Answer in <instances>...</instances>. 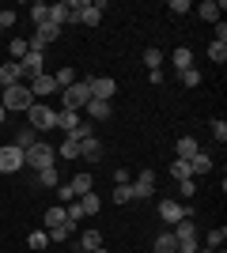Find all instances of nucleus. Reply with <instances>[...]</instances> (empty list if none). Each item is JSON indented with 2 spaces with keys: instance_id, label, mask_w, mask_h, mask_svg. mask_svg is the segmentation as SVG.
Returning <instances> with one entry per match:
<instances>
[{
  "instance_id": "ea45409f",
  "label": "nucleus",
  "mask_w": 227,
  "mask_h": 253,
  "mask_svg": "<svg viewBox=\"0 0 227 253\" xmlns=\"http://www.w3.org/2000/svg\"><path fill=\"white\" fill-rule=\"evenodd\" d=\"M224 238H227V231H224V227L208 231V250H220V246H224Z\"/></svg>"
},
{
  "instance_id": "37998d69",
  "label": "nucleus",
  "mask_w": 227,
  "mask_h": 253,
  "mask_svg": "<svg viewBox=\"0 0 227 253\" xmlns=\"http://www.w3.org/2000/svg\"><path fill=\"white\" fill-rule=\"evenodd\" d=\"M178 193H182L185 201H189V197H193V193H197V181H193V178H185V181H178Z\"/></svg>"
},
{
  "instance_id": "c03bdc74",
  "label": "nucleus",
  "mask_w": 227,
  "mask_h": 253,
  "mask_svg": "<svg viewBox=\"0 0 227 253\" xmlns=\"http://www.w3.org/2000/svg\"><path fill=\"white\" fill-rule=\"evenodd\" d=\"M11 53H15V61H19V57H23V53H27V49H31V45H27V38H11Z\"/></svg>"
},
{
  "instance_id": "de8ad7c7",
  "label": "nucleus",
  "mask_w": 227,
  "mask_h": 253,
  "mask_svg": "<svg viewBox=\"0 0 227 253\" xmlns=\"http://www.w3.org/2000/svg\"><path fill=\"white\" fill-rule=\"evenodd\" d=\"M114 181H118V185H129V170H114Z\"/></svg>"
},
{
  "instance_id": "79ce46f5",
  "label": "nucleus",
  "mask_w": 227,
  "mask_h": 253,
  "mask_svg": "<svg viewBox=\"0 0 227 253\" xmlns=\"http://www.w3.org/2000/svg\"><path fill=\"white\" fill-rule=\"evenodd\" d=\"M212 136H216L220 144L227 140V121H224V117H216V121H212Z\"/></svg>"
},
{
  "instance_id": "f3484780",
  "label": "nucleus",
  "mask_w": 227,
  "mask_h": 253,
  "mask_svg": "<svg viewBox=\"0 0 227 253\" xmlns=\"http://www.w3.org/2000/svg\"><path fill=\"white\" fill-rule=\"evenodd\" d=\"M220 11H224V4H216V0H201L197 4V15L208 23H220Z\"/></svg>"
},
{
  "instance_id": "8fccbe9b",
  "label": "nucleus",
  "mask_w": 227,
  "mask_h": 253,
  "mask_svg": "<svg viewBox=\"0 0 227 253\" xmlns=\"http://www.w3.org/2000/svg\"><path fill=\"white\" fill-rule=\"evenodd\" d=\"M4 117H8V110H4V106H0V121H4Z\"/></svg>"
},
{
  "instance_id": "b1692460",
  "label": "nucleus",
  "mask_w": 227,
  "mask_h": 253,
  "mask_svg": "<svg viewBox=\"0 0 227 253\" xmlns=\"http://www.w3.org/2000/svg\"><path fill=\"white\" fill-rule=\"evenodd\" d=\"M197 151H201V144H197L193 136H182V140H178V159H193Z\"/></svg>"
},
{
  "instance_id": "9b49d317",
  "label": "nucleus",
  "mask_w": 227,
  "mask_h": 253,
  "mask_svg": "<svg viewBox=\"0 0 227 253\" xmlns=\"http://www.w3.org/2000/svg\"><path fill=\"white\" fill-rule=\"evenodd\" d=\"M129 189H133V201H144V197H151V193H155V174H151V170H140V178L133 181Z\"/></svg>"
},
{
  "instance_id": "f8f14e48",
  "label": "nucleus",
  "mask_w": 227,
  "mask_h": 253,
  "mask_svg": "<svg viewBox=\"0 0 227 253\" xmlns=\"http://www.w3.org/2000/svg\"><path fill=\"white\" fill-rule=\"evenodd\" d=\"M19 68H23V76H38V72H45V57L38 49H27L19 57Z\"/></svg>"
},
{
  "instance_id": "473e14b6",
  "label": "nucleus",
  "mask_w": 227,
  "mask_h": 253,
  "mask_svg": "<svg viewBox=\"0 0 227 253\" xmlns=\"http://www.w3.org/2000/svg\"><path fill=\"white\" fill-rule=\"evenodd\" d=\"M208 57L216 64H224L227 61V42H208Z\"/></svg>"
},
{
  "instance_id": "6e6552de",
  "label": "nucleus",
  "mask_w": 227,
  "mask_h": 253,
  "mask_svg": "<svg viewBox=\"0 0 227 253\" xmlns=\"http://www.w3.org/2000/svg\"><path fill=\"white\" fill-rule=\"evenodd\" d=\"M114 95H118V80H110V76H95V80H91V98L110 102Z\"/></svg>"
},
{
  "instance_id": "2eb2a0df",
  "label": "nucleus",
  "mask_w": 227,
  "mask_h": 253,
  "mask_svg": "<svg viewBox=\"0 0 227 253\" xmlns=\"http://www.w3.org/2000/svg\"><path fill=\"white\" fill-rule=\"evenodd\" d=\"M102 11H106V4H95V0H91V4H87V8L80 11V23H84V27H98Z\"/></svg>"
},
{
  "instance_id": "6ab92c4d",
  "label": "nucleus",
  "mask_w": 227,
  "mask_h": 253,
  "mask_svg": "<svg viewBox=\"0 0 227 253\" xmlns=\"http://www.w3.org/2000/svg\"><path fill=\"white\" fill-rule=\"evenodd\" d=\"M185 163H189V174H193V178H197V174H208V170H212V159H208L205 151H197V155H193V159H185Z\"/></svg>"
},
{
  "instance_id": "ddd939ff",
  "label": "nucleus",
  "mask_w": 227,
  "mask_h": 253,
  "mask_svg": "<svg viewBox=\"0 0 227 253\" xmlns=\"http://www.w3.org/2000/svg\"><path fill=\"white\" fill-rule=\"evenodd\" d=\"M19 80H23L19 61H4V64H0V87H15Z\"/></svg>"
},
{
  "instance_id": "4be33fe9",
  "label": "nucleus",
  "mask_w": 227,
  "mask_h": 253,
  "mask_svg": "<svg viewBox=\"0 0 227 253\" xmlns=\"http://www.w3.org/2000/svg\"><path fill=\"white\" fill-rule=\"evenodd\" d=\"M68 185H72V193H76V201H80V197H84V193H91V185H95V181H91V174H76V178L68 181Z\"/></svg>"
},
{
  "instance_id": "c9c22d12",
  "label": "nucleus",
  "mask_w": 227,
  "mask_h": 253,
  "mask_svg": "<svg viewBox=\"0 0 227 253\" xmlns=\"http://www.w3.org/2000/svg\"><path fill=\"white\" fill-rule=\"evenodd\" d=\"M65 215H68V223H84V219H87V215H84V208H80V201L65 204Z\"/></svg>"
},
{
  "instance_id": "aec40b11",
  "label": "nucleus",
  "mask_w": 227,
  "mask_h": 253,
  "mask_svg": "<svg viewBox=\"0 0 227 253\" xmlns=\"http://www.w3.org/2000/svg\"><path fill=\"white\" fill-rule=\"evenodd\" d=\"M38 185H42V189H57V185H61V174H57V167L38 170Z\"/></svg>"
},
{
  "instance_id": "4c0bfd02",
  "label": "nucleus",
  "mask_w": 227,
  "mask_h": 253,
  "mask_svg": "<svg viewBox=\"0 0 227 253\" xmlns=\"http://www.w3.org/2000/svg\"><path fill=\"white\" fill-rule=\"evenodd\" d=\"M57 201H61V204H72V201H76V193H72V185H68V181H61V185H57Z\"/></svg>"
},
{
  "instance_id": "58836bf2",
  "label": "nucleus",
  "mask_w": 227,
  "mask_h": 253,
  "mask_svg": "<svg viewBox=\"0 0 227 253\" xmlns=\"http://www.w3.org/2000/svg\"><path fill=\"white\" fill-rule=\"evenodd\" d=\"M129 201H133L129 185H114V204H129Z\"/></svg>"
},
{
  "instance_id": "f257e3e1",
  "label": "nucleus",
  "mask_w": 227,
  "mask_h": 253,
  "mask_svg": "<svg viewBox=\"0 0 227 253\" xmlns=\"http://www.w3.org/2000/svg\"><path fill=\"white\" fill-rule=\"evenodd\" d=\"M0 106H4L8 114H15V110H19V114H27V110L34 106V95H31V87H27V84L4 87V95H0Z\"/></svg>"
},
{
  "instance_id": "603ef678",
  "label": "nucleus",
  "mask_w": 227,
  "mask_h": 253,
  "mask_svg": "<svg viewBox=\"0 0 227 253\" xmlns=\"http://www.w3.org/2000/svg\"><path fill=\"white\" fill-rule=\"evenodd\" d=\"M0 95H4V87H0Z\"/></svg>"
},
{
  "instance_id": "39448f33",
  "label": "nucleus",
  "mask_w": 227,
  "mask_h": 253,
  "mask_svg": "<svg viewBox=\"0 0 227 253\" xmlns=\"http://www.w3.org/2000/svg\"><path fill=\"white\" fill-rule=\"evenodd\" d=\"M174 242H178V253H197L201 246H197V227L189 219H182V223H174Z\"/></svg>"
},
{
  "instance_id": "bb28decb",
  "label": "nucleus",
  "mask_w": 227,
  "mask_h": 253,
  "mask_svg": "<svg viewBox=\"0 0 227 253\" xmlns=\"http://www.w3.org/2000/svg\"><path fill=\"white\" fill-rule=\"evenodd\" d=\"M27 246H31V250H38V253L49 250V231H45V227H42V231H34L31 238H27Z\"/></svg>"
},
{
  "instance_id": "393cba45",
  "label": "nucleus",
  "mask_w": 227,
  "mask_h": 253,
  "mask_svg": "<svg viewBox=\"0 0 227 253\" xmlns=\"http://www.w3.org/2000/svg\"><path fill=\"white\" fill-rule=\"evenodd\" d=\"M155 253H178V242H174L171 231H163L159 238H155Z\"/></svg>"
},
{
  "instance_id": "3c124183",
  "label": "nucleus",
  "mask_w": 227,
  "mask_h": 253,
  "mask_svg": "<svg viewBox=\"0 0 227 253\" xmlns=\"http://www.w3.org/2000/svg\"><path fill=\"white\" fill-rule=\"evenodd\" d=\"M76 253H91V250H76Z\"/></svg>"
},
{
  "instance_id": "72a5a7b5",
  "label": "nucleus",
  "mask_w": 227,
  "mask_h": 253,
  "mask_svg": "<svg viewBox=\"0 0 227 253\" xmlns=\"http://www.w3.org/2000/svg\"><path fill=\"white\" fill-rule=\"evenodd\" d=\"M57 155H61V159H80V144H76V140H68V136H65V144H61V148H57Z\"/></svg>"
},
{
  "instance_id": "a18cd8bd",
  "label": "nucleus",
  "mask_w": 227,
  "mask_h": 253,
  "mask_svg": "<svg viewBox=\"0 0 227 253\" xmlns=\"http://www.w3.org/2000/svg\"><path fill=\"white\" fill-rule=\"evenodd\" d=\"M167 8H171L174 15H185V11H189V4H185V0H171V4H167Z\"/></svg>"
},
{
  "instance_id": "2f4dec72",
  "label": "nucleus",
  "mask_w": 227,
  "mask_h": 253,
  "mask_svg": "<svg viewBox=\"0 0 227 253\" xmlns=\"http://www.w3.org/2000/svg\"><path fill=\"white\" fill-rule=\"evenodd\" d=\"M144 64H148L151 72H159V64H163V53L155 49V45H148V49H144Z\"/></svg>"
},
{
  "instance_id": "c756f323",
  "label": "nucleus",
  "mask_w": 227,
  "mask_h": 253,
  "mask_svg": "<svg viewBox=\"0 0 227 253\" xmlns=\"http://www.w3.org/2000/svg\"><path fill=\"white\" fill-rule=\"evenodd\" d=\"M171 178H174V181L193 178V174H189V163H185V159H174V163H171Z\"/></svg>"
},
{
  "instance_id": "412c9836",
  "label": "nucleus",
  "mask_w": 227,
  "mask_h": 253,
  "mask_svg": "<svg viewBox=\"0 0 227 253\" xmlns=\"http://www.w3.org/2000/svg\"><path fill=\"white\" fill-rule=\"evenodd\" d=\"M57 128H65V132L80 128V114H76V110H61V114H57Z\"/></svg>"
},
{
  "instance_id": "7ed1b4c3",
  "label": "nucleus",
  "mask_w": 227,
  "mask_h": 253,
  "mask_svg": "<svg viewBox=\"0 0 227 253\" xmlns=\"http://www.w3.org/2000/svg\"><path fill=\"white\" fill-rule=\"evenodd\" d=\"M87 102H91V80H76L72 87L61 91V106H65V110H76V114H80Z\"/></svg>"
},
{
  "instance_id": "f03ea898",
  "label": "nucleus",
  "mask_w": 227,
  "mask_h": 253,
  "mask_svg": "<svg viewBox=\"0 0 227 253\" xmlns=\"http://www.w3.org/2000/svg\"><path fill=\"white\" fill-rule=\"evenodd\" d=\"M23 163L34 170H45V167H57V148L53 144H45V140H34L31 148L23 151Z\"/></svg>"
},
{
  "instance_id": "09e8293b",
  "label": "nucleus",
  "mask_w": 227,
  "mask_h": 253,
  "mask_svg": "<svg viewBox=\"0 0 227 253\" xmlns=\"http://www.w3.org/2000/svg\"><path fill=\"white\" fill-rule=\"evenodd\" d=\"M15 23V11H0V27H11Z\"/></svg>"
},
{
  "instance_id": "a878e982",
  "label": "nucleus",
  "mask_w": 227,
  "mask_h": 253,
  "mask_svg": "<svg viewBox=\"0 0 227 253\" xmlns=\"http://www.w3.org/2000/svg\"><path fill=\"white\" fill-rule=\"evenodd\" d=\"M80 208H84V215H98V208H102V204H98V193H84V197H80Z\"/></svg>"
},
{
  "instance_id": "7c9ffc66",
  "label": "nucleus",
  "mask_w": 227,
  "mask_h": 253,
  "mask_svg": "<svg viewBox=\"0 0 227 253\" xmlns=\"http://www.w3.org/2000/svg\"><path fill=\"white\" fill-rule=\"evenodd\" d=\"M98 246H102V234L98 231H84L80 234V250H98Z\"/></svg>"
},
{
  "instance_id": "4468645a",
  "label": "nucleus",
  "mask_w": 227,
  "mask_h": 253,
  "mask_svg": "<svg viewBox=\"0 0 227 253\" xmlns=\"http://www.w3.org/2000/svg\"><path fill=\"white\" fill-rule=\"evenodd\" d=\"M42 223H45V231H53V227H65V223H68V215H65V204H53V208H45Z\"/></svg>"
},
{
  "instance_id": "1a4fd4ad",
  "label": "nucleus",
  "mask_w": 227,
  "mask_h": 253,
  "mask_svg": "<svg viewBox=\"0 0 227 253\" xmlns=\"http://www.w3.org/2000/svg\"><path fill=\"white\" fill-rule=\"evenodd\" d=\"M49 23H57V27L65 31V27L80 23V15H76V11L68 8V0H61V4H49Z\"/></svg>"
},
{
  "instance_id": "e433bc0d",
  "label": "nucleus",
  "mask_w": 227,
  "mask_h": 253,
  "mask_svg": "<svg viewBox=\"0 0 227 253\" xmlns=\"http://www.w3.org/2000/svg\"><path fill=\"white\" fill-rule=\"evenodd\" d=\"M76 231V223H65V227H53V231H49V242H65L68 234Z\"/></svg>"
},
{
  "instance_id": "a19ab883",
  "label": "nucleus",
  "mask_w": 227,
  "mask_h": 253,
  "mask_svg": "<svg viewBox=\"0 0 227 253\" xmlns=\"http://www.w3.org/2000/svg\"><path fill=\"white\" fill-rule=\"evenodd\" d=\"M178 76H182L185 87H197V84H201V72H197V68H185V72H178Z\"/></svg>"
},
{
  "instance_id": "20e7f679",
  "label": "nucleus",
  "mask_w": 227,
  "mask_h": 253,
  "mask_svg": "<svg viewBox=\"0 0 227 253\" xmlns=\"http://www.w3.org/2000/svg\"><path fill=\"white\" fill-rule=\"evenodd\" d=\"M27 121H31L34 132H42V128H57V110L45 102H34L31 110H27Z\"/></svg>"
},
{
  "instance_id": "a211bd4d",
  "label": "nucleus",
  "mask_w": 227,
  "mask_h": 253,
  "mask_svg": "<svg viewBox=\"0 0 227 253\" xmlns=\"http://www.w3.org/2000/svg\"><path fill=\"white\" fill-rule=\"evenodd\" d=\"M171 61L178 72H185V68H193V49H185V45H178V49L171 53Z\"/></svg>"
},
{
  "instance_id": "dca6fc26",
  "label": "nucleus",
  "mask_w": 227,
  "mask_h": 253,
  "mask_svg": "<svg viewBox=\"0 0 227 253\" xmlns=\"http://www.w3.org/2000/svg\"><path fill=\"white\" fill-rule=\"evenodd\" d=\"M84 110H87V117H91V121H106V117L114 114V106H110V102H98V98H91Z\"/></svg>"
},
{
  "instance_id": "cd10ccee",
  "label": "nucleus",
  "mask_w": 227,
  "mask_h": 253,
  "mask_svg": "<svg viewBox=\"0 0 227 253\" xmlns=\"http://www.w3.org/2000/svg\"><path fill=\"white\" fill-rule=\"evenodd\" d=\"M34 140H38V132H34V128H19V132H15V140H11V144H15V148H23V151H27V148H31V144H34Z\"/></svg>"
},
{
  "instance_id": "c85d7f7f",
  "label": "nucleus",
  "mask_w": 227,
  "mask_h": 253,
  "mask_svg": "<svg viewBox=\"0 0 227 253\" xmlns=\"http://www.w3.org/2000/svg\"><path fill=\"white\" fill-rule=\"evenodd\" d=\"M31 19H34V27H42V23H49V4H31Z\"/></svg>"
},
{
  "instance_id": "864d4df0",
  "label": "nucleus",
  "mask_w": 227,
  "mask_h": 253,
  "mask_svg": "<svg viewBox=\"0 0 227 253\" xmlns=\"http://www.w3.org/2000/svg\"><path fill=\"white\" fill-rule=\"evenodd\" d=\"M0 34H4V27H0Z\"/></svg>"
},
{
  "instance_id": "49530a36",
  "label": "nucleus",
  "mask_w": 227,
  "mask_h": 253,
  "mask_svg": "<svg viewBox=\"0 0 227 253\" xmlns=\"http://www.w3.org/2000/svg\"><path fill=\"white\" fill-rule=\"evenodd\" d=\"M212 42H227V23L224 19L216 23V38H212Z\"/></svg>"
},
{
  "instance_id": "9d476101",
  "label": "nucleus",
  "mask_w": 227,
  "mask_h": 253,
  "mask_svg": "<svg viewBox=\"0 0 227 253\" xmlns=\"http://www.w3.org/2000/svg\"><path fill=\"white\" fill-rule=\"evenodd\" d=\"M159 219L163 223H182V219H189V208L178 204V201H159Z\"/></svg>"
},
{
  "instance_id": "423d86ee",
  "label": "nucleus",
  "mask_w": 227,
  "mask_h": 253,
  "mask_svg": "<svg viewBox=\"0 0 227 253\" xmlns=\"http://www.w3.org/2000/svg\"><path fill=\"white\" fill-rule=\"evenodd\" d=\"M31 95H34V102L38 98H49V95H57L61 87H57V80H53V72H38V76H31Z\"/></svg>"
},
{
  "instance_id": "0eeeda50",
  "label": "nucleus",
  "mask_w": 227,
  "mask_h": 253,
  "mask_svg": "<svg viewBox=\"0 0 227 253\" xmlns=\"http://www.w3.org/2000/svg\"><path fill=\"white\" fill-rule=\"evenodd\" d=\"M27 163H23V148H15V144H8V148H0V174H15V170H23Z\"/></svg>"
},
{
  "instance_id": "f704fd0d",
  "label": "nucleus",
  "mask_w": 227,
  "mask_h": 253,
  "mask_svg": "<svg viewBox=\"0 0 227 253\" xmlns=\"http://www.w3.org/2000/svg\"><path fill=\"white\" fill-rule=\"evenodd\" d=\"M53 80H57V87L65 91V87H72V84H76V72H72V68H61V72H53Z\"/></svg>"
},
{
  "instance_id": "5701e85b",
  "label": "nucleus",
  "mask_w": 227,
  "mask_h": 253,
  "mask_svg": "<svg viewBox=\"0 0 227 253\" xmlns=\"http://www.w3.org/2000/svg\"><path fill=\"white\" fill-rule=\"evenodd\" d=\"M98 151H102V148H98V140H95V136L80 140V159H91V163H95V159H98Z\"/></svg>"
}]
</instances>
